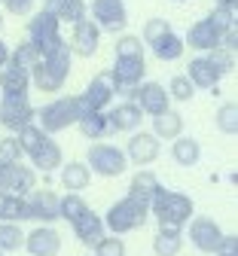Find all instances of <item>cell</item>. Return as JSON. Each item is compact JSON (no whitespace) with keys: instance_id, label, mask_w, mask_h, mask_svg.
<instances>
[{"instance_id":"4dcf8cb0","label":"cell","mask_w":238,"mask_h":256,"mask_svg":"<svg viewBox=\"0 0 238 256\" xmlns=\"http://www.w3.org/2000/svg\"><path fill=\"white\" fill-rule=\"evenodd\" d=\"M153 250H156V256H177L183 250V232L177 226H159V232L153 238Z\"/></svg>"},{"instance_id":"8992f818","label":"cell","mask_w":238,"mask_h":256,"mask_svg":"<svg viewBox=\"0 0 238 256\" xmlns=\"http://www.w3.org/2000/svg\"><path fill=\"white\" fill-rule=\"evenodd\" d=\"M107 76H110L116 94L131 98V88L141 86L144 76H147V61H144V55H116V61L107 70Z\"/></svg>"},{"instance_id":"603a6c76","label":"cell","mask_w":238,"mask_h":256,"mask_svg":"<svg viewBox=\"0 0 238 256\" xmlns=\"http://www.w3.org/2000/svg\"><path fill=\"white\" fill-rule=\"evenodd\" d=\"M186 76H189V82L195 88H217V82H220L223 74L214 68V61L208 55H198V58H192L186 64Z\"/></svg>"},{"instance_id":"1f68e13d","label":"cell","mask_w":238,"mask_h":256,"mask_svg":"<svg viewBox=\"0 0 238 256\" xmlns=\"http://www.w3.org/2000/svg\"><path fill=\"white\" fill-rule=\"evenodd\" d=\"M171 158H174L180 168H195L198 158H201L198 140H195V138H186V134L174 138V144H171Z\"/></svg>"},{"instance_id":"f6af8a7d","label":"cell","mask_w":238,"mask_h":256,"mask_svg":"<svg viewBox=\"0 0 238 256\" xmlns=\"http://www.w3.org/2000/svg\"><path fill=\"white\" fill-rule=\"evenodd\" d=\"M0 4H4V10L13 12V16H28L31 6H34V0H0Z\"/></svg>"},{"instance_id":"e0dca14e","label":"cell","mask_w":238,"mask_h":256,"mask_svg":"<svg viewBox=\"0 0 238 256\" xmlns=\"http://www.w3.org/2000/svg\"><path fill=\"white\" fill-rule=\"evenodd\" d=\"M220 37H223V28L211 18V16H205V18H198L189 30H186V46H192V49H198V52H211L214 46H220Z\"/></svg>"},{"instance_id":"74e56055","label":"cell","mask_w":238,"mask_h":256,"mask_svg":"<svg viewBox=\"0 0 238 256\" xmlns=\"http://www.w3.org/2000/svg\"><path fill=\"white\" fill-rule=\"evenodd\" d=\"M192 94H195V86L189 82V76H171V86H168V98H174L180 104L192 101Z\"/></svg>"},{"instance_id":"277c9868","label":"cell","mask_w":238,"mask_h":256,"mask_svg":"<svg viewBox=\"0 0 238 256\" xmlns=\"http://www.w3.org/2000/svg\"><path fill=\"white\" fill-rule=\"evenodd\" d=\"M147 220H150V208L138 198H131L125 196L122 202L110 204L107 216H104V226L113 232V235H125V232H138L147 226Z\"/></svg>"},{"instance_id":"3957f363","label":"cell","mask_w":238,"mask_h":256,"mask_svg":"<svg viewBox=\"0 0 238 256\" xmlns=\"http://www.w3.org/2000/svg\"><path fill=\"white\" fill-rule=\"evenodd\" d=\"M86 110H83V104H80L77 94H64V98H55L46 107L34 110V122H37L46 134H58V132H64V128L77 125V119Z\"/></svg>"},{"instance_id":"7a4b0ae2","label":"cell","mask_w":238,"mask_h":256,"mask_svg":"<svg viewBox=\"0 0 238 256\" xmlns=\"http://www.w3.org/2000/svg\"><path fill=\"white\" fill-rule=\"evenodd\" d=\"M192 214H195L192 198L183 196V192H177V189H165L162 186L153 196V202H150V216H156L159 226H177V229H183Z\"/></svg>"},{"instance_id":"30bf717a","label":"cell","mask_w":238,"mask_h":256,"mask_svg":"<svg viewBox=\"0 0 238 256\" xmlns=\"http://www.w3.org/2000/svg\"><path fill=\"white\" fill-rule=\"evenodd\" d=\"M28 122H34V107L28 101V94H4L0 98V125L10 134H16Z\"/></svg>"},{"instance_id":"816d5d0a","label":"cell","mask_w":238,"mask_h":256,"mask_svg":"<svg viewBox=\"0 0 238 256\" xmlns=\"http://www.w3.org/2000/svg\"><path fill=\"white\" fill-rule=\"evenodd\" d=\"M174 4H186V0H174Z\"/></svg>"},{"instance_id":"681fc988","label":"cell","mask_w":238,"mask_h":256,"mask_svg":"<svg viewBox=\"0 0 238 256\" xmlns=\"http://www.w3.org/2000/svg\"><path fill=\"white\" fill-rule=\"evenodd\" d=\"M4 168H7V162H4V158H0V174H4Z\"/></svg>"},{"instance_id":"60d3db41","label":"cell","mask_w":238,"mask_h":256,"mask_svg":"<svg viewBox=\"0 0 238 256\" xmlns=\"http://www.w3.org/2000/svg\"><path fill=\"white\" fill-rule=\"evenodd\" d=\"M113 52L116 55H144V43H141V37H134V34H122V37H116Z\"/></svg>"},{"instance_id":"7c38bea8","label":"cell","mask_w":238,"mask_h":256,"mask_svg":"<svg viewBox=\"0 0 238 256\" xmlns=\"http://www.w3.org/2000/svg\"><path fill=\"white\" fill-rule=\"evenodd\" d=\"M125 156H128V162H134V165H141V168H147V165H153L156 158L162 156V140L150 132H131V140L125 144Z\"/></svg>"},{"instance_id":"44dd1931","label":"cell","mask_w":238,"mask_h":256,"mask_svg":"<svg viewBox=\"0 0 238 256\" xmlns=\"http://www.w3.org/2000/svg\"><path fill=\"white\" fill-rule=\"evenodd\" d=\"M77 125H80V134L89 138V140H107L110 134H116L113 125H110L107 110H86V113L77 119Z\"/></svg>"},{"instance_id":"f35d334b","label":"cell","mask_w":238,"mask_h":256,"mask_svg":"<svg viewBox=\"0 0 238 256\" xmlns=\"http://www.w3.org/2000/svg\"><path fill=\"white\" fill-rule=\"evenodd\" d=\"M208 58L214 61V68H217L223 76L235 70V52H232V49H226V46H214V49L208 52Z\"/></svg>"},{"instance_id":"bcb514c9","label":"cell","mask_w":238,"mask_h":256,"mask_svg":"<svg viewBox=\"0 0 238 256\" xmlns=\"http://www.w3.org/2000/svg\"><path fill=\"white\" fill-rule=\"evenodd\" d=\"M214 256H238V238L235 235H223V244L217 247Z\"/></svg>"},{"instance_id":"9a60e30c","label":"cell","mask_w":238,"mask_h":256,"mask_svg":"<svg viewBox=\"0 0 238 256\" xmlns=\"http://www.w3.org/2000/svg\"><path fill=\"white\" fill-rule=\"evenodd\" d=\"M71 28H74V34H71V40H67L71 52L80 55V58H92L98 52V43H101V28L92 18H80Z\"/></svg>"},{"instance_id":"484cf974","label":"cell","mask_w":238,"mask_h":256,"mask_svg":"<svg viewBox=\"0 0 238 256\" xmlns=\"http://www.w3.org/2000/svg\"><path fill=\"white\" fill-rule=\"evenodd\" d=\"M153 134L159 138V140H174V138H180L183 134V116L177 113V110H162V113H156L153 116Z\"/></svg>"},{"instance_id":"d6986e66","label":"cell","mask_w":238,"mask_h":256,"mask_svg":"<svg viewBox=\"0 0 238 256\" xmlns=\"http://www.w3.org/2000/svg\"><path fill=\"white\" fill-rule=\"evenodd\" d=\"M71 226H74V235L80 238V244H86V247H95L101 238H104L107 235V226H104V216H98L92 208L86 210V214H80L74 222H71Z\"/></svg>"},{"instance_id":"d4e9b609","label":"cell","mask_w":238,"mask_h":256,"mask_svg":"<svg viewBox=\"0 0 238 256\" xmlns=\"http://www.w3.org/2000/svg\"><path fill=\"white\" fill-rule=\"evenodd\" d=\"M159 189H162V183H159V177L150 168H141L138 174L128 180V196L138 198V202H144L147 208H150V202H153V196H156Z\"/></svg>"},{"instance_id":"836d02e7","label":"cell","mask_w":238,"mask_h":256,"mask_svg":"<svg viewBox=\"0 0 238 256\" xmlns=\"http://www.w3.org/2000/svg\"><path fill=\"white\" fill-rule=\"evenodd\" d=\"M49 134L43 132V128L37 125V122H28L25 128H19V132H16V140H19V146H22V152L28 156V152H34V150H37L43 140H46Z\"/></svg>"},{"instance_id":"ee69618b","label":"cell","mask_w":238,"mask_h":256,"mask_svg":"<svg viewBox=\"0 0 238 256\" xmlns=\"http://www.w3.org/2000/svg\"><path fill=\"white\" fill-rule=\"evenodd\" d=\"M208 16H211L223 30L235 24V10H232V6H220V4H217V6H214V12H208Z\"/></svg>"},{"instance_id":"d590c367","label":"cell","mask_w":238,"mask_h":256,"mask_svg":"<svg viewBox=\"0 0 238 256\" xmlns=\"http://www.w3.org/2000/svg\"><path fill=\"white\" fill-rule=\"evenodd\" d=\"M40 58H43V55L37 52V46L28 43V40H22L16 49H10V61H16L19 68H25V70H31V68H34V64H37Z\"/></svg>"},{"instance_id":"c3c4849f","label":"cell","mask_w":238,"mask_h":256,"mask_svg":"<svg viewBox=\"0 0 238 256\" xmlns=\"http://www.w3.org/2000/svg\"><path fill=\"white\" fill-rule=\"evenodd\" d=\"M217 4H220V6H232V10H235V6H238V0H217Z\"/></svg>"},{"instance_id":"b9f144b4","label":"cell","mask_w":238,"mask_h":256,"mask_svg":"<svg viewBox=\"0 0 238 256\" xmlns=\"http://www.w3.org/2000/svg\"><path fill=\"white\" fill-rule=\"evenodd\" d=\"M22 146H19V140H16V134H10V138H0V158L4 162H22Z\"/></svg>"},{"instance_id":"e575fe53","label":"cell","mask_w":238,"mask_h":256,"mask_svg":"<svg viewBox=\"0 0 238 256\" xmlns=\"http://www.w3.org/2000/svg\"><path fill=\"white\" fill-rule=\"evenodd\" d=\"M22 244H25V229L19 222H4L0 220V250L13 253V250H22Z\"/></svg>"},{"instance_id":"ac0fdd59","label":"cell","mask_w":238,"mask_h":256,"mask_svg":"<svg viewBox=\"0 0 238 256\" xmlns=\"http://www.w3.org/2000/svg\"><path fill=\"white\" fill-rule=\"evenodd\" d=\"M113 94H116V92H113L110 76H107V74H98V76L86 86V92L77 94V98H80L83 110H107L110 101H113Z\"/></svg>"},{"instance_id":"f546056e","label":"cell","mask_w":238,"mask_h":256,"mask_svg":"<svg viewBox=\"0 0 238 256\" xmlns=\"http://www.w3.org/2000/svg\"><path fill=\"white\" fill-rule=\"evenodd\" d=\"M150 49H153V55H156L159 61L171 64V61H180V58H183L186 43L174 34V30H168V34H162L159 40H153V43H150Z\"/></svg>"},{"instance_id":"7dc6e473","label":"cell","mask_w":238,"mask_h":256,"mask_svg":"<svg viewBox=\"0 0 238 256\" xmlns=\"http://www.w3.org/2000/svg\"><path fill=\"white\" fill-rule=\"evenodd\" d=\"M7 58H10V49H7V43H4V40H0V64H4Z\"/></svg>"},{"instance_id":"5bb4252c","label":"cell","mask_w":238,"mask_h":256,"mask_svg":"<svg viewBox=\"0 0 238 256\" xmlns=\"http://www.w3.org/2000/svg\"><path fill=\"white\" fill-rule=\"evenodd\" d=\"M31 256H58L61 253V235L55 226H46L40 222L37 229H31L25 235V244H22Z\"/></svg>"},{"instance_id":"52a82bcc","label":"cell","mask_w":238,"mask_h":256,"mask_svg":"<svg viewBox=\"0 0 238 256\" xmlns=\"http://www.w3.org/2000/svg\"><path fill=\"white\" fill-rule=\"evenodd\" d=\"M86 165L98 177H119L128 168V156L113 144H92L86 152Z\"/></svg>"},{"instance_id":"ffe728a7","label":"cell","mask_w":238,"mask_h":256,"mask_svg":"<svg viewBox=\"0 0 238 256\" xmlns=\"http://www.w3.org/2000/svg\"><path fill=\"white\" fill-rule=\"evenodd\" d=\"M107 116H110V125H113V132L116 134H131V132H138L141 128V122H144V113H141V107L134 104L131 98L128 101H122V104H116L113 110H107Z\"/></svg>"},{"instance_id":"9c48e42d","label":"cell","mask_w":238,"mask_h":256,"mask_svg":"<svg viewBox=\"0 0 238 256\" xmlns=\"http://www.w3.org/2000/svg\"><path fill=\"white\" fill-rule=\"evenodd\" d=\"M186 238L198 253H217V247L223 244V229L211 216H189L186 222Z\"/></svg>"},{"instance_id":"4fadbf2b","label":"cell","mask_w":238,"mask_h":256,"mask_svg":"<svg viewBox=\"0 0 238 256\" xmlns=\"http://www.w3.org/2000/svg\"><path fill=\"white\" fill-rule=\"evenodd\" d=\"M25 202H28L31 220L46 222V226H52V222L58 220V192H52V189H37V186H34L28 196H25Z\"/></svg>"},{"instance_id":"83f0119b","label":"cell","mask_w":238,"mask_h":256,"mask_svg":"<svg viewBox=\"0 0 238 256\" xmlns=\"http://www.w3.org/2000/svg\"><path fill=\"white\" fill-rule=\"evenodd\" d=\"M46 12H52L58 22H67V24H77L80 18H86V0H46L43 4Z\"/></svg>"},{"instance_id":"cb8c5ba5","label":"cell","mask_w":238,"mask_h":256,"mask_svg":"<svg viewBox=\"0 0 238 256\" xmlns=\"http://www.w3.org/2000/svg\"><path fill=\"white\" fill-rule=\"evenodd\" d=\"M0 88H4V94H28L31 88V70L19 68L16 61H4L0 64Z\"/></svg>"},{"instance_id":"d6a6232c","label":"cell","mask_w":238,"mask_h":256,"mask_svg":"<svg viewBox=\"0 0 238 256\" xmlns=\"http://www.w3.org/2000/svg\"><path fill=\"white\" fill-rule=\"evenodd\" d=\"M89 204L86 198L80 196V192H67V196H58V220H67V222H74L80 214H86Z\"/></svg>"},{"instance_id":"6da1fadb","label":"cell","mask_w":238,"mask_h":256,"mask_svg":"<svg viewBox=\"0 0 238 256\" xmlns=\"http://www.w3.org/2000/svg\"><path fill=\"white\" fill-rule=\"evenodd\" d=\"M71 58H74V52H71V46H58L55 52H49V55H43L37 64L31 68V86L37 88V92H61V86L67 82V74H71Z\"/></svg>"},{"instance_id":"4316f807","label":"cell","mask_w":238,"mask_h":256,"mask_svg":"<svg viewBox=\"0 0 238 256\" xmlns=\"http://www.w3.org/2000/svg\"><path fill=\"white\" fill-rule=\"evenodd\" d=\"M92 183V171L86 162H61V186L67 192H83Z\"/></svg>"},{"instance_id":"ab89813d","label":"cell","mask_w":238,"mask_h":256,"mask_svg":"<svg viewBox=\"0 0 238 256\" xmlns=\"http://www.w3.org/2000/svg\"><path fill=\"white\" fill-rule=\"evenodd\" d=\"M92 250H95V256H125V241L119 235H104Z\"/></svg>"},{"instance_id":"f907efd6","label":"cell","mask_w":238,"mask_h":256,"mask_svg":"<svg viewBox=\"0 0 238 256\" xmlns=\"http://www.w3.org/2000/svg\"><path fill=\"white\" fill-rule=\"evenodd\" d=\"M0 30H4V16H0Z\"/></svg>"},{"instance_id":"7402d4cb","label":"cell","mask_w":238,"mask_h":256,"mask_svg":"<svg viewBox=\"0 0 238 256\" xmlns=\"http://www.w3.org/2000/svg\"><path fill=\"white\" fill-rule=\"evenodd\" d=\"M31 156V168L34 171H43V174H52V171H58L61 168V162H64V152H61V146L52 140V134L34 150V152H28Z\"/></svg>"},{"instance_id":"8d00e7d4","label":"cell","mask_w":238,"mask_h":256,"mask_svg":"<svg viewBox=\"0 0 238 256\" xmlns=\"http://www.w3.org/2000/svg\"><path fill=\"white\" fill-rule=\"evenodd\" d=\"M217 128H220L223 134H235L238 132V104L235 101H226L217 110Z\"/></svg>"},{"instance_id":"5b68a950","label":"cell","mask_w":238,"mask_h":256,"mask_svg":"<svg viewBox=\"0 0 238 256\" xmlns=\"http://www.w3.org/2000/svg\"><path fill=\"white\" fill-rule=\"evenodd\" d=\"M25 40L37 46L40 55H49V52H55L58 46L67 43L61 37V22L52 12H46V10H40L37 16H31V22H28V37Z\"/></svg>"},{"instance_id":"f5cc1de1","label":"cell","mask_w":238,"mask_h":256,"mask_svg":"<svg viewBox=\"0 0 238 256\" xmlns=\"http://www.w3.org/2000/svg\"><path fill=\"white\" fill-rule=\"evenodd\" d=\"M0 256H7V253H4V250H0Z\"/></svg>"},{"instance_id":"8fae6325","label":"cell","mask_w":238,"mask_h":256,"mask_svg":"<svg viewBox=\"0 0 238 256\" xmlns=\"http://www.w3.org/2000/svg\"><path fill=\"white\" fill-rule=\"evenodd\" d=\"M131 101L141 107V113L144 116H156V113H162V110H168L171 107V98H168V88L162 86V82H141V86H134L131 88Z\"/></svg>"},{"instance_id":"7bdbcfd3","label":"cell","mask_w":238,"mask_h":256,"mask_svg":"<svg viewBox=\"0 0 238 256\" xmlns=\"http://www.w3.org/2000/svg\"><path fill=\"white\" fill-rule=\"evenodd\" d=\"M168 30H171L168 18H147V22H144V40L153 43V40H159L162 34H168Z\"/></svg>"},{"instance_id":"2e32d148","label":"cell","mask_w":238,"mask_h":256,"mask_svg":"<svg viewBox=\"0 0 238 256\" xmlns=\"http://www.w3.org/2000/svg\"><path fill=\"white\" fill-rule=\"evenodd\" d=\"M37 186V171L31 165H22V162H7L4 174H0V189L7 192H16V196H28V192Z\"/></svg>"},{"instance_id":"f1b7e54d","label":"cell","mask_w":238,"mask_h":256,"mask_svg":"<svg viewBox=\"0 0 238 256\" xmlns=\"http://www.w3.org/2000/svg\"><path fill=\"white\" fill-rule=\"evenodd\" d=\"M0 220H4V222H25V220H31L25 196H16V192L0 189Z\"/></svg>"},{"instance_id":"ba28073f","label":"cell","mask_w":238,"mask_h":256,"mask_svg":"<svg viewBox=\"0 0 238 256\" xmlns=\"http://www.w3.org/2000/svg\"><path fill=\"white\" fill-rule=\"evenodd\" d=\"M86 12L92 16V22L101 30H107V34H122L125 24H128L125 0H92L86 6Z\"/></svg>"}]
</instances>
